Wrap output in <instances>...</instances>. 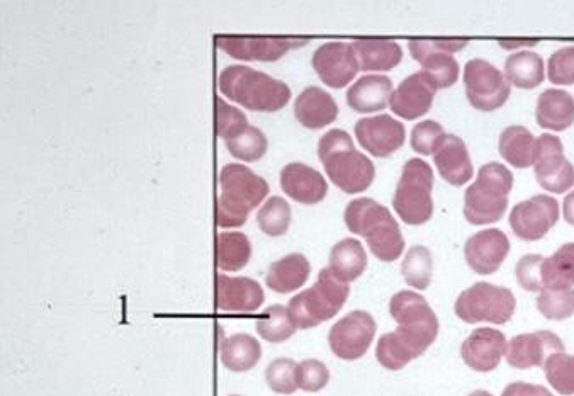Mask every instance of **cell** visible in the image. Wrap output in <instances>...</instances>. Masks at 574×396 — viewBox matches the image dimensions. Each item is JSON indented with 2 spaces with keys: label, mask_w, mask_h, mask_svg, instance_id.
<instances>
[{
  "label": "cell",
  "mask_w": 574,
  "mask_h": 396,
  "mask_svg": "<svg viewBox=\"0 0 574 396\" xmlns=\"http://www.w3.org/2000/svg\"><path fill=\"white\" fill-rule=\"evenodd\" d=\"M503 74L508 84L530 91L544 82V60L534 51H518L507 58Z\"/></svg>",
  "instance_id": "33"
},
{
  "label": "cell",
  "mask_w": 574,
  "mask_h": 396,
  "mask_svg": "<svg viewBox=\"0 0 574 396\" xmlns=\"http://www.w3.org/2000/svg\"><path fill=\"white\" fill-rule=\"evenodd\" d=\"M510 252V240L498 228H488L468 238L464 255L476 274L490 276L500 269Z\"/></svg>",
  "instance_id": "19"
},
{
  "label": "cell",
  "mask_w": 574,
  "mask_h": 396,
  "mask_svg": "<svg viewBox=\"0 0 574 396\" xmlns=\"http://www.w3.org/2000/svg\"><path fill=\"white\" fill-rule=\"evenodd\" d=\"M517 308V300L508 288L490 283H476L462 291L454 305V312L462 322L495 323L503 325L510 322Z\"/></svg>",
  "instance_id": "9"
},
{
  "label": "cell",
  "mask_w": 574,
  "mask_h": 396,
  "mask_svg": "<svg viewBox=\"0 0 574 396\" xmlns=\"http://www.w3.org/2000/svg\"><path fill=\"white\" fill-rule=\"evenodd\" d=\"M469 396H493V395H491V393H488V391L479 390L474 391V393H471V395Z\"/></svg>",
  "instance_id": "51"
},
{
  "label": "cell",
  "mask_w": 574,
  "mask_h": 396,
  "mask_svg": "<svg viewBox=\"0 0 574 396\" xmlns=\"http://www.w3.org/2000/svg\"><path fill=\"white\" fill-rule=\"evenodd\" d=\"M534 169L537 182L549 193L563 194L574 186V167L564 157L558 136L544 133L537 138Z\"/></svg>",
  "instance_id": "13"
},
{
  "label": "cell",
  "mask_w": 574,
  "mask_h": 396,
  "mask_svg": "<svg viewBox=\"0 0 574 396\" xmlns=\"http://www.w3.org/2000/svg\"><path fill=\"white\" fill-rule=\"evenodd\" d=\"M547 75H549L552 84H574V46L561 48L549 58Z\"/></svg>",
  "instance_id": "47"
},
{
  "label": "cell",
  "mask_w": 574,
  "mask_h": 396,
  "mask_svg": "<svg viewBox=\"0 0 574 396\" xmlns=\"http://www.w3.org/2000/svg\"><path fill=\"white\" fill-rule=\"evenodd\" d=\"M257 223L265 235L282 237L291 225V206L279 196H272L257 213Z\"/></svg>",
  "instance_id": "38"
},
{
  "label": "cell",
  "mask_w": 574,
  "mask_h": 396,
  "mask_svg": "<svg viewBox=\"0 0 574 396\" xmlns=\"http://www.w3.org/2000/svg\"><path fill=\"white\" fill-rule=\"evenodd\" d=\"M389 313L398 323L396 332L418 357L434 344L439 335V318L423 296L415 291H400L389 301Z\"/></svg>",
  "instance_id": "8"
},
{
  "label": "cell",
  "mask_w": 574,
  "mask_h": 396,
  "mask_svg": "<svg viewBox=\"0 0 574 396\" xmlns=\"http://www.w3.org/2000/svg\"><path fill=\"white\" fill-rule=\"evenodd\" d=\"M220 187L221 194L216 199V225L221 228L242 227L248 213L269 194L267 181L240 164H228L221 169Z\"/></svg>",
  "instance_id": "4"
},
{
  "label": "cell",
  "mask_w": 574,
  "mask_h": 396,
  "mask_svg": "<svg viewBox=\"0 0 574 396\" xmlns=\"http://www.w3.org/2000/svg\"><path fill=\"white\" fill-rule=\"evenodd\" d=\"M262 357L259 340L248 334H235L221 342V363L233 373L254 369Z\"/></svg>",
  "instance_id": "32"
},
{
  "label": "cell",
  "mask_w": 574,
  "mask_h": 396,
  "mask_svg": "<svg viewBox=\"0 0 574 396\" xmlns=\"http://www.w3.org/2000/svg\"><path fill=\"white\" fill-rule=\"evenodd\" d=\"M304 41L282 40V38H242V36H218L216 46L226 55L243 62H276L291 48L304 46Z\"/></svg>",
  "instance_id": "20"
},
{
  "label": "cell",
  "mask_w": 574,
  "mask_h": 396,
  "mask_svg": "<svg viewBox=\"0 0 574 396\" xmlns=\"http://www.w3.org/2000/svg\"><path fill=\"white\" fill-rule=\"evenodd\" d=\"M311 65L323 84L332 89H344L359 74L361 65L352 43L330 41L313 53Z\"/></svg>",
  "instance_id": "15"
},
{
  "label": "cell",
  "mask_w": 574,
  "mask_h": 396,
  "mask_svg": "<svg viewBox=\"0 0 574 396\" xmlns=\"http://www.w3.org/2000/svg\"><path fill=\"white\" fill-rule=\"evenodd\" d=\"M444 135V128L439 123L430 121V119L422 121V123L413 126V130H411V148L423 155V157L434 155L435 147H437V143Z\"/></svg>",
  "instance_id": "44"
},
{
  "label": "cell",
  "mask_w": 574,
  "mask_h": 396,
  "mask_svg": "<svg viewBox=\"0 0 574 396\" xmlns=\"http://www.w3.org/2000/svg\"><path fill=\"white\" fill-rule=\"evenodd\" d=\"M281 189L296 203L318 204L327 196L328 184L318 170L294 162L281 170Z\"/></svg>",
  "instance_id": "24"
},
{
  "label": "cell",
  "mask_w": 574,
  "mask_h": 396,
  "mask_svg": "<svg viewBox=\"0 0 574 396\" xmlns=\"http://www.w3.org/2000/svg\"><path fill=\"white\" fill-rule=\"evenodd\" d=\"M437 91L439 87L430 75L417 72L394 89L389 99V108L396 116L408 121L422 118L432 108Z\"/></svg>",
  "instance_id": "17"
},
{
  "label": "cell",
  "mask_w": 574,
  "mask_h": 396,
  "mask_svg": "<svg viewBox=\"0 0 574 396\" xmlns=\"http://www.w3.org/2000/svg\"><path fill=\"white\" fill-rule=\"evenodd\" d=\"M563 215L564 220L568 221L571 227H574V191L564 198Z\"/></svg>",
  "instance_id": "49"
},
{
  "label": "cell",
  "mask_w": 574,
  "mask_h": 396,
  "mask_svg": "<svg viewBox=\"0 0 574 396\" xmlns=\"http://www.w3.org/2000/svg\"><path fill=\"white\" fill-rule=\"evenodd\" d=\"M537 310L542 313V317L556 322L573 317L574 289H563V291L542 289L541 295L537 298Z\"/></svg>",
  "instance_id": "41"
},
{
  "label": "cell",
  "mask_w": 574,
  "mask_h": 396,
  "mask_svg": "<svg viewBox=\"0 0 574 396\" xmlns=\"http://www.w3.org/2000/svg\"><path fill=\"white\" fill-rule=\"evenodd\" d=\"M233 396H237V395H233Z\"/></svg>",
  "instance_id": "52"
},
{
  "label": "cell",
  "mask_w": 574,
  "mask_h": 396,
  "mask_svg": "<svg viewBox=\"0 0 574 396\" xmlns=\"http://www.w3.org/2000/svg\"><path fill=\"white\" fill-rule=\"evenodd\" d=\"M367 267V254L359 240L344 238L333 245L328 269L344 283H352L361 278Z\"/></svg>",
  "instance_id": "30"
},
{
  "label": "cell",
  "mask_w": 574,
  "mask_h": 396,
  "mask_svg": "<svg viewBox=\"0 0 574 396\" xmlns=\"http://www.w3.org/2000/svg\"><path fill=\"white\" fill-rule=\"evenodd\" d=\"M218 85L223 96L248 111L276 113L291 99L289 85L245 65L226 67L220 74Z\"/></svg>",
  "instance_id": "3"
},
{
  "label": "cell",
  "mask_w": 574,
  "mask_h": 396,
  "mask_svg": "<svg viewBox=\"0 0 574 396\" xmlns=\"http://www.w3.org/2000/svg\"><path fill=\"white\" fill-rule=\"evenodd\" d=\"M345 225L350 232L366 238L372 255L383 262L400 259L405 250V238L391 211L371 198L350 201L345 208Z\"/></svg>",
  "instance_id": "1"
},
{
  "label": "cell",
  "mask_w": 574,
  "mask_h": 396,
  "mask_svg": "<svg viewBox=\"0 0 574 396\" xmlns=\"http://www.w3.org/2000/svg\"><path fill=\"white\" fill-rule=\"evenodd\" d=\"M501 396H554L551 391L544 388L541 385H530V383H522V381H517V383H512L508 385L503 391Z\"/></svg>",
  "instance_id": "48"
},
{
  "label": "cell",
  "mask_w": 574,
  "mask_h": 396,
  "mask_svg": "<svg viewBox=\"0 0 574 396\" xmlns=\"http://www.w3.org/2000/svg\"><path fill=\"white\" fill-rule=\"evenodd\" d=\"M549 385L558 391L559 395H574V356H569L566 352H558L547 359L544 364Z\"/></svg>",
  "instance_id": "39"
},
{
  "label": "cell",
  "mask_w": 574,
  "mask_h": 396,
  "mask_svg": "<svg viewBox=\"0 0 574 396\" xmlns=\"http://www.w3.org/2000/svg\"><path fill=\"white\" fill-rule=\"evenodd\" d=\"M298 386L308 393L321 391L330 381V371L318 359H306L298 364Z\"/></svg>",
  "instance_id": "45"
},
{
  "label": "cell",
  "mask_w": 574,
  "mask_h": 396,
  "mask_svg": "<svg viewBox=\"0 0 574 396\" xmlns=\"http://www.w3.org/2000/svg\"><path fill=\"white\" fill-rule=\"evenodd\" d=\"M535 119L544 130H568L574 123V97L561 89H547L537 99Z\"/></svg>",
  "instance_id": "27"
},
{
  "label": "cell",
  "mask_w": 574,
  "mask_h": 396,
  "mask_svg": "<svg viewBox=\"0 0 574 396\" xmlns=\"http://www.w3.org/2000/svg\"><path fill=\"white\" fill-rule=\"evenodd\" d=\"M435 167L440 177L451 186L461 187L473 179L474 169L468 147L461 138L445 133L434 152Z\"/></svg>",
  "instance_id": "23"
},
{
  "label": "cell",
  "mask_w": 574,
  "mask_h": 396,
  "mask_svg": "<svg viewBox=\"0 0 574 396\" xmlns=\"http://www.w3.org/2000/svg\"><path fill=\"white\" fill-rule=\"evenodd\" d=\"M376 320L371 313L355 310L340 318L328 334V344L335 356L344 361H357L366 356L376 337Z\"/></svg>",
  "instance_id": "12"
},
{
  "label": "cell",
  "mask_w": 574,
  "mask_h": 396,
  "mask_svg": "<svg viewBox=\"0 0 574 396\" xmlns=\"http://www.w3.org/2000/svg\"><path fill=\"white\" fill-rule=\"evenodd\" d=\"M349 295V284L340 281L327 267L321 269L315 286L304 289L289 301L287 313L296 329H313L332 320L344 308Z\"/></svg>",
  "instance_id": "6"
},
{
  "label": "cell",
  "mask_w": 574,
  "mask_h": 396,
  "mask_svg": "<svg viewBox=\"0 0 574 396\" xmlns=\"http://www.w3.org/2000/svg\"><path fill=\"white\" fill-rule=\"evenodd\" d=\"M537 138L525 126H508L501 131L498 150L501 159L515 169H527L535 162Z\"/></svg>",
  "instance_id": "31"
},
{
  "label": "cell",
  "mask_w": 574,
  "mask_h": 396,
  "mask_svg": "<svg viewBox=\"0 0 574 396\" xmlns=\"http://www.w3.org/2000/svg\"><path fill=\"white\" fill-rule=\"evenodd\" d=\"M559 220V203L546 194L518 203L510 213V227L520 240L537 242L546 237Z\"/></svg>",
  "instance_id": "14"
},
{
  "label": "cell",
  "mask_w": 574,
  "mask_h": 396,
  "mask_svg": "<svg viewBox=\"0 0 574 396\" xmlns=\"http://www.w3.org/2000/svg\"><path fill=\"white\" fill-rule=\"evenodd\" d=\"M252 257V245L242 232H223L216 235V266L221 271L235 272L247 266Z\"/></svg>",
  "instance_id": "34"
},
{
  "label": "cell",
  "mask_w": 574,
  "mask_h": 396,
  "mask_svg": "<svg viewBox=\"0 0 574 396\" xmlns=\"http://www.w3.org/2000/svg\"><path fill=\"white\" fill-rule=\"evenodd\" d=\"M257 334L271 344H281L293 337L296 332L293 320L287 313V306L272 305L265 310L255 323Z\"/></svg>",
  "instance_id": "37"
},
{
  "label": "cell",
  "mask_w": 574,
  "mask_h": 396,
  "mask_svg": "<svg viewBox=\"0 0 574 396\" xmlns=\"http://www.w3.org/2000/svg\"><path fill=\"white\" fill-rule=\"evenodd\" d=\"M354 131L357 142L376 159H386L405 145V126L388 114L359 119Z\"/></svg>",
  "instance_id": "16"
},
{
  "label": "cell",
  "mask_w": 574,
  "mask_h": 396,
  "mask_svg": "<svg viewBox=\"0 0 574 396\" xmlns=\"http://www.w3.org/2000/svg\"><path fill=\"white\" fill-rule=\"evenodd\" d=\"M352 46L364 72H388L403 60V50L396 41L355 40Z\"/></svg>",
  "instance_id": "29"
},
{
  "label": "cell",
  "mask_w": 574,
  "mask_h": 396,
  "mask_svg": "<svg viewBox=\"0 0 574 396\" xmlns=\"http://www.w3.org/2000/svg\"><path fill=\"white\" fill-rule=\"evenodd\" d=\"M542 262H544V257L537 254L524 255L518 261L517 267H515V276H517L518 284L525 291L541 293L544 289L541 276Z\"/></svg>",
  "instance_id": "46"
},
{
  "label": "cell",
  "mask_w": 574,
  "mask_h": 396,
  "mask_svg": "<svg viewBox=\"0 0 574 396\" xmlns=\"http://www.w3.org/2000/svg\"><path fill=\"white\" fill-rule=\"evenodd\" d=\"M464 87L469 104L484 113L500 109L512 92L505 74L483 58H474L466 63Z\"/></svg>",
  "instance_id": "10"
},
{
  "label": "cell",
  "mask_w": 574,
  "mask_h": 396,
  "mask_svg": "<svg viewBox=\"0 0 574 396\" xmlns=\"http://www.w3.org/2000/svg\"><path fill=\"white\" fill-rule=\"evenodd\" d=\"M393 82L386 75H364L347 91V104L355 113H378L388 108Z\"/></svg>",
  "instance_id": "26"
},
{
  "label": "cell",
  "mask_w": 574,
  "mask_h": 396,
  "mask_svg": "<svg viewBox=\"0 0 574 396\" xmlns=\"http://www.w3.org/2000/svg\"><path fill=\"white\" fill-rule=\"evenodd\" d=\"M214 102H216V135L223 138L225 142L242 135L243 131L250 126L247 116L240 109L226 104L220 96L216 97Z\"/></svg>",
  "instance_id": "43"
},
{
  "label": "cell",
  "mask_w": 574,
  "mask_h": 396,
  "mask_svg": "<svg viewBox=\"0 0 574 396\" xmlns=\"http://www.w3.org/2000/svg\"><path fill=\"white\" fill-rule=\"evenodd\" d=\"M542 286L551 291H563L574 286V244H564L561 249L544 257L541 269Z\"/></svg>",
  "instance_id": "35"
},
{
  "label": "cell",
  "mask_w": 574,
  "mask_h": 396,
  "mask_svg": "<svg viewBox=\"0 0 574 396\" xmlns=\"http://www.w3.org/2000/svg\"><path fill=\"white\" fill-rule=\"evenodd\" d=\"M564 352L563 340L549 330L513 337L508 344L507 363L515 369L544 368L547 359Z\"/></svg>",
  "instance_id": "18"
},
{
  "label": "cell",
  "mask_w": 574,
  "mask_h": 396,
  "mask_svg": "<svg viewBox=\"0 0 574 396\" xmlns=\"http://www.w3.org/2000/svg\"><path fill=\"white\" fill-rule=\"evenodd\" d=\"M507 337L500 330L483 329L474 330L461 347V356L469 368L478 373H490L498 368L503 356H507Z\"/></svg>",
  "instance_id": "21"
},
{
  "label": "cell",
  "mask_w": 574,
  "mask_h": 396,
  "mask_svg": "<svg viewBox=\"0 0 574 396\" xmlns=\"http://www.w3.org/2000/svg\"><path fill=\"white\" fill-rule=\"evenodd\" d=\"M294 116L308 130H321L332 125L338 116V106L328 92L320 87H306L294 102Z\"/></svg>",
  "instance_id": "25"
},
{
  "label": "cell",
  "mask_w": 574,
  "mask_h": 396,
  "mask_svg": "<svg viewBox=\"0 0 574 396\" xmlns=\"http://www.w3.org/2000/svg\"><path fill=\"white\" fill-rule=\"evenodd\" d=\"M432 272H434V259L427 247L415 245L406 252L401 264V274L408 286L418 291H425L432 283Z\"/></svg>",
  "instance_id": "36"
},
{
  "label": "cell",
  "mask_w": 574,
  "mask_h": 396,
  "mask_svg": "<svg viewBox=\"0 0 574 396\" xmlns=\"http://www.w3.org/2000/svg\"><path fill=\"white\" fill-rule=\"evenodd\" d=\"M498 45L505 50H517V48H530L539 45V41H500Z\"/></svg>",
  "instance_id": "50"
},
{
  "label": "cell",
  "mask_w": 574,
  "mask_h": 396,
  "mask_svg": "<svg viewBox=\"0 0 574 396\" xmlns=\"http://www.w3.org/2000/svg\"><path fill=\"white\" fill-rule=\"evenodd\" d=\"M513 174L503 164L490 162L479 169L473 186L464 194V216L471 225L483 227L500 221L508 208Z\"/></svg>",
  "instance_id": "5"
},
{
  "label": "cell",
  "mask_w": 574,
  "mask_h": 396,
  "mask_svg": "<svg viewBox=\"0 0 574 396\" xmlns=\"http://www.w3.org/2000/svg\"><path fill=\"white\" fill-rule=\"evenodd\" d=\"M311 274L310 261L303 254H289L279 261L272 262L265 284L279 295H287L303 288Z\"/></svg>",
  "instance_id": "28"
},
{
  "label": "cell",
  "mask_w": 574,
  "mask_h": 396,
  "mask_svg": "<svg viewBox=\"0 0 574 396\" xmlns=\"http://www.w3.org/2000/svg\"><path fill=\"white\" fill-rule=\"evenodd\" d=\"M468 46L464 40H413L408 43L411 57L422 63V72L430 75L439 89H447L459 79V63L452 53Z\"/></svg>",
  "instance_id": "11"
},
{
  "label": "cell",
  "mask_w": 574,
  "mask_h": 396,
  "mask_svg": "<svg viewBox=\"0 0 574 396\" xmlns=\"http://www.w3.org/2000/svg\"><path fill=\"white\" fill-rule=\"evenodd\" d=\"M225 143L228 152L235 159L245 160V162H257V160L262 159L267 152V147H269L267 136L255 126H248L242 135Z\"/></svg>",
  "instance_id": "40"
},
{
  "label": "cell",
  "mask_w": 574,
  "mask_h": 396,
  "mask_svg": "<svg viewBox=\"0 0 574 396\" xmlns=\"http://www.w3.org/2000/svg\"><path fill=\"white\" fill-rule=\"evenodd\" d=\"M434 170L420 159H410L401 172L400 181L393 196L396 215L406 225L418 227L434 215Z\"/></svg>",
  "instance_id": "7"
},
{
  "label": "cell",
  "mask_w": 574,
  "mask_h": 396,
  "mask_svg": "<svg viewBox=\"0 0 574 396\" xmlns=\"http://www.w3.org/2000/svg\"><path fill=\"white\" fill-rule=\"evenodd\" d=\"M298 364L293 359L279 357L265 369V380L272 391L279 395H291L298 390Z\"/></svg>",
  "instance_id": "42"
},
{
  "label": "cell",
  "mask_w": 574,
  "mask_h": 396,
  "mask_svg": "<svg viewBox=\"0 0 574 396\" xmlns=\"http://www.w3.org/2000/svg\"><path fill=\"white\" fill-rule=\"evenodd\" d=\"M318 157L330 181L344 193H364L376 177L372 160L354 147L347 131L330 130L321 136Z\"/></svg>",
  "instance_id": "2"
},
{
  "label": "cell",
  "mask_w": 574,
  "mask_h": 396,
  "mask_svg": "<svg viewBox=\"0 0 574 396\" xmlns=\"http://www.w3.org/2000/svg\"><path fill=\"white\" fill-rule=\"evenodd\" d=\"M264 300V289L254 279L216 276V308L221 312L252 313Z\"/></svg>",
  "instance_id": "22"
}]
</instances>
